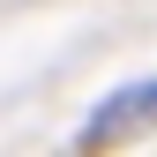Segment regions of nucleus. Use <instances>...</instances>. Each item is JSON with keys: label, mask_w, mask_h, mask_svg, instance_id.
Here are the masks:
<instances>
[{"label": "nucleus", "mask_w": 157, "mask_h": 157, "mask_svg": "<svg viewBox=\"0 0 157 157\" xmlns=\"http://www.w3.org/2000/svg\"><path fill=\"white\" fill-rule=\"evenodd\" d=\"M150 112H157V82H135V90H120V97H112V105L90 120V135H120V127H142Z\"/></svg>", "instance_id": "1"}]
</instances>
